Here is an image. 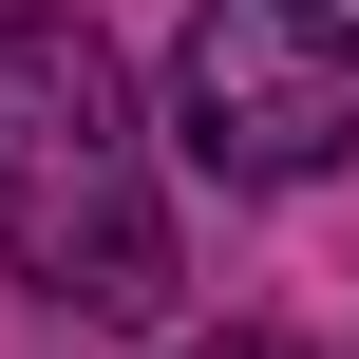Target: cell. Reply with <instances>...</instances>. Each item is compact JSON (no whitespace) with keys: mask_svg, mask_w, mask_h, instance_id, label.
<instances>
[{"mask_svg":"<svg viewBox=\"0 0 359 359\" xmlns=\"http://www.w3.org/2000/svg\"><path fill=\"white\" fill-rule=\"evenodd\" d=\"M0 265L57 322H170V189H151L133 76L57 0L0 19Z\"/></svg>","mask_w":359,"mask_h":359,"instance_id":"1","label":"cell"},{"mask_svg":"<svg viewBox=\"0 0 359 359\" xmlns=\"http://www.w3.org/2000/svg\"><path fill=\"white\" fill-rule=\"evenodd\" d=\"M170 133L227 189H303L359 151V19L341 0H189L170 38Z\"/></svg>","mask_w":359,"mask_h":359,"instance_id":"2","label":"cell"},{"mask_svg":"<svg viewBox=\"0 0 359 359\" xmlns=\"http://www.w3.org/2000/svg\"><path fill=\"white\" fill-rule=\"evenodd\" d=\"M189 359H303V341H189Z\"/></svg>","mask_w":359,"mask_h":359,"instance_id":"3","label":"cell"}]
</instances>
